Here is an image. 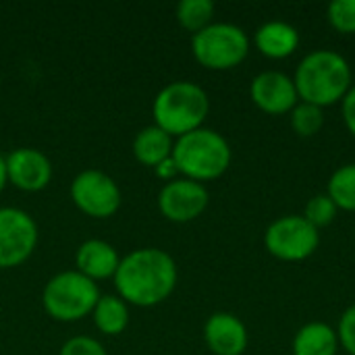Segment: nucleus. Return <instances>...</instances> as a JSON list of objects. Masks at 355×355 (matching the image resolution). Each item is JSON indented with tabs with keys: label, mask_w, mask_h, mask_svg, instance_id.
Masks as SVG:
<instances>
[{
	"label": "nucleus",
	"mask_w": 355,
	"mask_h": 355,
	"mask_svg": "<svg viewBox=\"0 0 355 355\" xmlns=\"http://www.w3.org/2000/svg\"><path fill=\"white\" fill-rule=\"evenodd\" d=\"M112 281L116 295L129 306L154 308L173 295L179 270L168 252L160 248H139L121 258Z\"/></svg>",
	"instance_id": "nucleus-1"
},
{
	"label": "nucleus",
	"mask_w": 355,
	"mask_h": 355,
	"mask_svg": "<svg viewBox=\"0 0 355 355\" xmlns=\"http://www.w3.org/2000/svg\"><path fill=\"white\" fill-rule=\"evenodd\" d=\"M352 67L345 56L335 50L308 52L293 75V83L300 102H308L320 108L343 102L352 89Z\"/></svg>",
	"instance_id": "nucleus-2"
},
{
	"label": "nucleus",
	"mask_w": 355,
	"mask_h": 355,
	"mask_svg": "<svg viewBox=\"0 0 355 355\" xmlns=\"http://www.w3.org/2000/svg\"><path fill=\"white\" fill-rule=\"evenodd\" d=\"M208 112L210 98L206 89L193 81H171L152 102L154 125L166 131L173 139L204 127Z\"/></svg>",
	"instance_id": "nucleus-3"
},
{
	"label": "nucleus",
	"mask_w": 355,
	"mask_h": 355,
	"mask_svg": "<svg viewBox=\"0 0 355 355\" xmlns=\"http://www.w3.org/2000/svg\"><path fill=\"white\" fill-rule=\"evenodd\" d=\"M173 160L179 175L198 183L223 177L233 160L229 141L214 129L200 127L175 139Z\"/></svg>",
	"instance_id": "nucleus-4"
},
{
	"label": "nucleus",
	"mask_w": 355,
	"mask_h": 355,
	"mask_svg": "<svg viewBox=\"0 0 355 355\" xmlns=\"http://www.w3.org/2000/svg\"><path fill=\"white\" fill-rule=\"evenodd\" d=\"M98 300V283L83 277L75 268L54 275L42 289L44 312L58 322H77L92 316Z\"/></svg>",
	"instance_id": "nucleus-5"
},
{
	"label": "nucleus",
	"mask_w": 355,
	"mask_h": 355,
	"mask_svg": "<svg viewBox=\"0 0 355 355\" xmlns=\"http://www.w3.org/2000/svg\"><path fill=\"white\" fill-rule=\"evenodd\" d=\"M248 33L233 23H212L191 35L193 58L210 71H231L250 54Z\"/></svg>",
	"instance_id": "nucleus-6"
},
{
	"label": "nucleus",
	"mask_w": 355,
	"mask_h": 355,
	"mask_svg": "<svg viewBox=\"0 0 355 355\" xmlns=\"http://www.w3.org/2000/svg\"><path fill=\"white\" fill-rule=\"evenodd\" d=\"M320 245V231L302 214H287L272 220L264 233V248L283 262L308 260Z\"/></svg>",
	"instance_id": "nucleus-7"
},
{
	"label": "nucleus",
	"mask_w": 355,
	"mask_h": 355,
	"mask_svg": "<svg viewBox=\"0 0 355 355\" xmlns=\"http://www.w3.org/2000/svg\"><path fill=\"white\" fill-rule=\"evenodd\" d=\"M71 200L85 216L110 218L121 208V187L104 171L85 168L71 181Z\"/></svg>",
	"instance_id": "nucleus-8"
},
{
	"label": "nucleus",
	"mask_w": 355,
	"mask_h": 355,
	"mask_svg": "<svg viewBox=\"0 0 355 355\" xmlns=\"http://www.w3.org/2000/svg\"><path fill=\"white\" fill-rule=\"evenodd\" d=\"M37 225L33 216L15 206L0 208V270L17 268L37 248Z\"/></svg>",
	"instance_id": "nucleus-9"
},
{
	"label": "nucleus",
	"mask_w": 355,
	"mask_h": 355,
	"mask_svg": "<svg viewBox=\"0 0 355 355\" xmlns=\"http://www.w3.org/2000/svg\"><path fill=\"white\" fill-rule=\"evenodd\" d=\"M210 193L204 183L179 177L158 191V210L171 223H191L208 208Z\"/></svg>",
	"instance_id": "nucleus-10"
},
{
	"label": "nucleus",
	"mask_w": 355,
	"mask_h": 355,
	"mask_svg": "<svg viewBox=\"0 0 355 355\" xmlns=\"http://www.w3.org/2000/svg\"><path fill=\"white\" fill-rule=\"evenodd\" d=\"M250 98L256 104V108L270 116L289 114L300 104L293 77L281 71L258 73L250 83Z\"/></svg>",
	"instance_id": "nucleus-11"
},
{
	"label": "nucleus",
	"mask_w": 355,
	"mask_h": 355,
	"mask_svg": "<svg viewBox=\"0 0 355 355\" xmlns=\"http://www.w3.org/2000/svg\"><path fill=\"white\" fill-rule=\"evenodd\" d=\"M4 162L8 183L21 191L35 193L46 189L52 181V162L42 150L17 148L4 156Z\"/></svg>",
	"instance_id": "nucleus-12"
},
{
	"label": "nucleus",
	"mask_w": 355,
	"mask_h": 355,
	"mask_svg": "<svg viewBox=\"0 0 355 355\" xmlns=\"http://www.w3.org/2000/svg\"><path fill=\"white\" fill-rule=\"evenodd\" d=\"M204 341L214 355H243L250 343L248 327L231 312H214L204 324Z\"/></svg>",
	"instance_id": "nucleus-13"
},
{
	"label": "nucleus",
	"mask_w": 355,
	"mask_h": 355,
	"mask_svg": "<svg viewBox=\"0 0 355 355\" xmlns=\"http://www.w3.org/2000/svg\"><path fill=\"white\" fill-rule=\"evenodd\" d=\"M121 264L116 248L104 239H87L75 252V270L94 283L112 279Z\"/></svg>",
	"instance_id": "nucleus-14"
},
{
	"label": "nucleus",
	"mask_w": 355,
	"mask_h": 355,
	"mask_svg": "<svg viewBox=\"0 0 355 355\" xmlns=\"http://www.w3.org/2000/svg\"><path fill=\"white\" fill-rule=\"evenodd\" d=\"M254 44L262 56L283 60L300 48V31L285 21H266L256 29Z\"/></svg>",
	"instance_id": "nucleus-15"
},
{
	"label": "nucleus",
	"mask_w": 355,
	"mask_h": 355,
	"mask_svg": "<svg viewBox=\"0 0 355 355\" xmlns=\"http://www.w3.org/2000/svg\"><path fill=\"white\" fill-rule=\"evenodd\" d=\"M173 146L175 139L166 131H162L158 125H148L135 133L131 150L139 164L154 168L162 160L173 156Z\"/></svg>",
	"instance_id": "nucleus-16"
},
{
	"label": "nucleus",
	"mask_w": 355,
	"mask_h": 355,
	"mask_svg": "<svg viewBox=\"0 0 355 355\" xmlns=\"http://www.w3.org/2000/svg\"><path fill=\"white\" fill-rule=\"evenodd\" d=\"M337 329L327 322H308L304 324L291 343L293 355H337L339 352Z\"/></svg>",
	"instance_id": "nucleus-17"
},
{
	"label": "nucleus",
	"mask_w": 355,
	"mask_h": 355,
	"mask_svg": "<svg viewBox=\"0 0 355 355\" xmlns=\"http://www.w3.org/2000/svg\"><path fill=\"white\" fill-rule=\"evenodd\" d=\"M129 318H131L129 304L125 300H121L116 293L100 295V300L96 302V306L92 310V320H94L96 329L108 337H116V335L125 333V329L129 327Z\"/></svg>",
	"instance_id": "nucleus-18"
},
{
	"label": "nucleus",
	"mask_w": 355,
	"mask_h": 355,
	"mask_svg": "<svg viewBox=\"0 0 355 355\" xmlns=\"http://www.w3.org/2000/svg\"><path fill=\"white\" fill-rule=\"evenodd\" d=\"M214 10L216 8L212 0H181L175 8V15L183 29L198 33L214 23Z\"/></svg>",
	"instance_id": "nucleus-19"
},
{
	"label": "nucleus",
	"mask_w": 355,
	"mask_h": 355,
	"mask_svg": "<svg viewBox=\"0 0 355 355\" xmlns=\"http://www.w3.org/2000/svg\"><path fill=\"white\" fill-rule=\"evenodd\" d=\"M327 196L335 202L339 210L355 212V162L337 168L331 175Z\"/></svg>",
	"instance_id": "nucleus-20"
},
{
	"label": "nucleus",
	"mask_w": 355,
	"mask_h": 355,
	"mask_svg": "<svg viewBox=\"0 0 355 355\" xmlns=\"http://www.w3.org/2000/svg\"><path fill=\"white\" fill-rule=\"evenodd\" d=\"M291 127L300 137H314L324 127V108L300 102L291 112Z\"/></svg>",
	"instance_id": "nucleus-21"
},
{
	"label": "nucleus",
	"mask_w": 355,
	"mask_h": 355,
	"mask_svg": "<svg viewBox=\"0 0 355 355\" xmlns=\"http://www.w3.org/2000/svg\"><path fill=\"white\" fill-rule=\"evenodd\" d=\"M337 212H339V208L335 206V202L327 193H318L306 204V210L302 216L320 231L322 227H329L335 220Z\"/></svg>",
	"instance_id": "nucleus-22"
},
{
	"label": "nucleus",
	"mask_w": 355,
	"mask_h": 355,
	"mask_svg": "<svg viewBox=\"0 0 355 355\" xmlns=\"http://www.w3.org/2000/svg\"><path fill=\"white\" fill-rule=\"evenodd\" d=\"M329 23L343 35L355 33V0H333L327 10Z\"/></svg>",
	"instance_id": "nucleus-23"
},
{
	"label": "nucleus",
	"mask_w": 355,
	"mask_h": 355,
	"mask_svg": "<svg viewBox=\"0 0 355 355\" xmlns=\"http://www.w3.org/2000/svg\"><path fill=\"white\" fill-rule=\"evenodd\" d=\"M58 355H108L104 345L94 339V337H87V335H77V337H71L62 343Z\"/></svg>",
	"instance_id": "nucleus-24"
},
{
	"label": "nucleus",
	"mask_w": 355,
	"mask_h": 355,
	"mask_svg": "<svg viewBox=\"0 0 355 355\" xmlns=\"http://www.w3.org/2000/svg\"><path fill=\"white\" fill-rule=\"evenodd\" d=\"M337 337L339 345L347 352V355H355V304L341 314L337 324Z\"/></svg>",
	"instance_id": "nucleus-25"
},
{
	"label": "nucleus",
	"mask_w": 355,
	"mask_h": 355,
	"mask_svg": "<svg viewBox=\"0 0 355 355\" xmlns=\"http://www.w3.org/2000/svg\"><path fill=\"white\" fill-rule=\"evenodd\" d=\"M341 114H343L347 131L352 133V137L355 139V85H352V89L347 92V96L341 102Z\"/></svg>",
	"instance_id": "nucleus-26"
},
{
	"label": "nucleus",
	"mask_w": 355,
	"mask_h": 355,
	"mask_svg": "<svg viewBox=\"0 0 355 355\" xmlns=\"http://www.w3.org/2000/svg\"><path fill=\"white\" fill-rule=\"evenodd\" d=\"M154 173H156V177L162 179L164 183H171V181H175V179L181 177V175H179V168H177V164H175V160H173V156L166 158V160H162L158 166H154Z\"/></svg>",
	"instance_id": "nucleus-27"
},
{
	"label": "nucleus",
	"mask_w": 355,
	"mask_h": 355,
	"mask_svg": "<svg viewBox=\"0 0 355 355\" xmlns=\"http://www.w3.org/2000/svg\"><path fill=\"white\" fill-rule=\"evenodd\" d=\"M6 185H8V179H6V162H4V156L0 154V193L4 191Z\"/></svg>",
	"instance_id": "nucleus-28"
}]
</instances>
